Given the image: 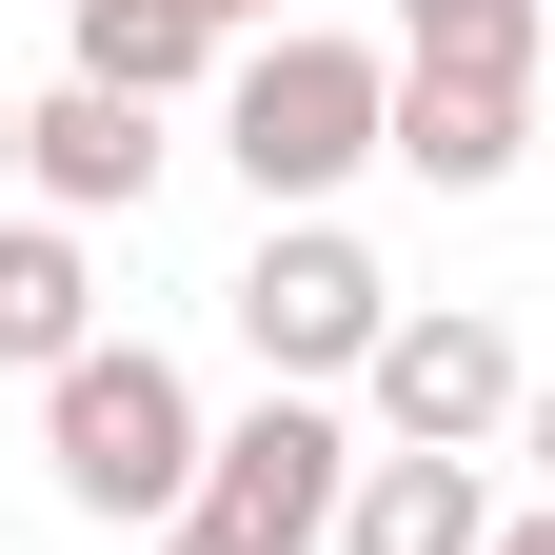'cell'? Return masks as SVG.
<instances>
[{"label": "cell", "instance_id": "14", "mask_svg": "<svg viewBox=\"0 0 555 555\" xmlns=\"http://www.w3.org/2000/svg\"><path fill=\"white\" fill-rule=\"evenodd\" d=\"M0 219H21V100H0Z\"/></svg>", "mask_w": 555, "mask_h": 555}, {"label": "cell", "instance_id": "1", "mask_svg": "<svg viewBox=\"0 0 555 555\" xmlns=\"http://www.w3.org/2000/svg\"><path fill=\"white\" fill-rule=\"evenodd\" d=\"M377 139H397V60L377 40L278 21V40L219 60V159L258 179V219H337V179H377Z\"/></svg>", "mask_w": 555, "mask_h": 555}, {"label": "cell", "instance_id": "17", "mask_svg": "<svg viewBox=\"0 0 555 555\" xmlns=\"http://www.w3.org/2000/svg\"><path fill=\"white\" fill-rule=\"evenodd\" d=\"M535 159H555V100H535Z\"/></svg>", "mask_w": 555, "mask_h": 555}, {"label": "cell", "instance_id": "10", "mask_svg": "<svg viewBox=\"0 0 555 555\" xmlns=\"http://www.w3.org/2000/svg\"><path fill=\"white\" fill-rule=\"evenodd\" d=\"M337 555H496V496H476V456H358V496H337Z\"/></svg>", "mask_w": 555, "mask_h": 555}, {"label": "cell", "instance_id": "4", "mask_svg": "<svg viewBox=\"0 0 555 555\" xmlns=\"http://www.w3.org/2000/svg\"><path fill=\"white\" fill-rule=\"evenodd\" d=\"M337 496H358V416L337 397H278L258 377V416L198 437V535L219 555H337Z\"/></svg>", "mask_w": 555, "mask_h": 555}, {"label": "cell", "instance_id": "16", "mask_svg": "<svg viewBox=\"0 0 555 555\" xmlns=\"http://www.w3.org/2000/svg\"><path fill=\"white\" fill-rule=\"evenodd\" d=\"M139 555H219V535H198V516H179V535H139Z\"/></svg>", "mask_w": 555, "mask_h": 555}, {"label": "cell", "instance_id": "15", "mask_svg": "<svg viewBox=\"0 0 555 555\" xmlns=\"http://www.w3.org/2000/svg\"><path fill=\"white\" fill-rule=\"evenodd\" d=\"M258 21H278V0H219V40H258Z\"/></svg>", "mask_w": 555, "mask_h": 555}, {"label": "cell", "instance_id": "8", "mask_svg": "<svg viewBox=\"0 0 555 555\" xmlns=\"http://www.w3.org/2000/svg\"><path fill=\"white\" fill-rule=\"evenodd\" d=\"M397 179H437V198H496L516 159H535V100H496V80H416L397 60V139H377Z\"/></svg>", "mask_w": 555, "mask_h": 555}, {"label": "cell", "instance_id": "12", "mask_svg": "<svg viewBox=\"0 0 555 555\" xmlns=\"http://www.w3.org/2000/svg\"><path fill=\"white\" fill-rule=\"evenodd\" d=\"M516 456H535V496H555V377H535V397H516Z\"/></svg>", "mask_w": 555, "mask_h": 555}, {"label": "cell", "instance_id": "7", "mask_svg": "<svg viewBox=\"0 0 555 555\" xmlns=\"http://www.w3.org/2000/svg\"><path fill=\"white\" fill-rule=\"evenodd\" d=\"M60 40H80V80L100 100H139V119H159V100H198V80H219V0H60Z\"/></svg>", "mask_w": 555, "mask_h": 555}, {"label": "cell", "instance_id": "9", "mask_svg": "<svg viewBox=\"0 0 555 555\" xmlns=\"http://www.w3.org/2000/svg\"><path fill=\"white\" fill-rule=\"evenodd\" d=\"M0 358H21V377L100 358V238L80 219H0Z\"/></svg>", "mask_w": 555, "mask_h": 555}, {"label": "cell", "instance_id": "2", "mask_svg": "<svg viewBox=\"0 0 555 555\" xmlns=\"http://www.w3.org/2000/svg\"><path fill=\"white\" fill-rule=\"evenodd\" d=\"M198 437H219V416H198V377L159 358V337H100V358L40 377V476L80 516H119V535H179L198 516Z\"/></svg>", "mask_w": 555, "mask_h": 555}, {"label": "cell", "instance_id": "6", "mask_svg": "<svg viewBox=\"0 0 555 555\" xmlns=\"http://www.w3.org/2000/svg\"><path fill=\"white\" fill-rule=\"evenodd\" d=\"M159 159H179V139L159 119H139V100H100V80H60V100H21V198H40V219H139V198H159Z\"/></svg>", "mask_w": 555, "mask_h": 555}, {"label": "cell", "instance_id": "5", "mask_svg": "<svg viewBox=\"0 0 555 555\" xmlns=\"http://www.w3.org/2000/svg\"><path fill=\"white\" fill-rule=\"evenodd\" d=\"M358 397H377V456H496L535 377H516V337L476 318V298H397V337H377Z\"/></svg>", "mask_w": 555, "mask_h": 555}, {"label": "cell", "instance_id": "11", "mask_svg": "<svg viewBox=\"0 0 555 555\" xmlns=\"http://www.w3.org/2000/svg\"><path fill=\"white\" fill-rule=\"evenodd\" d=\"M397 60H416V80H496V100H535L555 0H397Z\"/></svg>", "mask_w": 555, "mask_h": 555}, {"label": "cell", "instance_id": "13", "mask_svg": "<svg viewBox=\"0 0 555 555\" xmlns=\"http://www.w3.org/2000/svg\"><path fill=\"white\" fill-rule=\"evenodd\" d=\"M496 555H555V496H535V516H496Z\"/></svg>", "mask_w": 555, "mask_h": 555}, {"label": "cell", "instance_id": "3", "mask_svg": "<svg viewBox=\"0 0 555 555\" xmlns=\"http://www.w3.org/2000/svg\"><path fill=\"white\" fill-rule=\"evenodd\" d=\"M238 337H258V377L278 397H337V377H377V337H397V278L377 238H337V219H258V258L219 278Z\"/></svg>", "mask_w": 555, "mask_h": 555}]
</instances>
